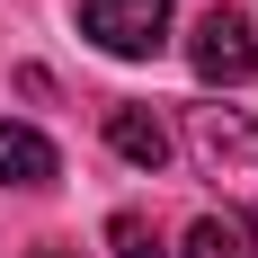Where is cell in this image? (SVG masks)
Wrapping results in <instances>:
<instances>
[{
    "label": "cell",
    "mask_w": 258,
    "mask_h": 258,
    "mask_svg": "<svg viewBox=\"0 0 258 258\" xmlns=\"http://www.w3.org/2000/svg\"><path fill=\"white\" fill-rule=\"evenodd\" d=\"M187 152L232 205H258V125L240 107H187Z\"/></svg>",
    "instance_id": "1"
},
{
    "label": "cell",
    "mask_w": 258,
    "mask_h": 258,
    "mask_svg": "<svg viewBox=\"0 0 258 258\" xmlns=\"http://www.w3.org/2000/svg\"><path fill=\"white\" fill-rule=\"evenodd\" d=\"M80 36L116 62H152L169 45V0H80Z\"/></svg>",
    "instance_id": "2"
},
{
    "label": "cell",
    "mask_w": 258,
    "mask_h": 258,
    "mask_svg": "<svg viewBox=\"0 0 258 258\" xmlns=\"http://www.w3.org/2000/svg\"><path fill=\"white\" fill-rule=\"evenodd\" d=\"M187 62H196V80H205V89H232V80L258 72V27L240 18L232 0H214L205 18H196V36H187Z\"/></svg>",
    "instance_id": "3"
},
{
    "label": "cell",
    "mask_w": 258,
    "mask_h": 258,
    "mask_svg": "<svg viewBox=\"0 0 258 258\" xmlns=\"http://www.w3.org/2000/svg\"><path fill=\"white\" fill-rule=\"evenodd\" d=\"M107 152L134 160V169H160L169 160V125H160L152 107H107Z\"/></svg>",
    "instance_id": "4"
},
{
    "label": "cell",
    "mask_w": 258,
    "mask_h": 258,
    "mask_svg": "<svg viewBox=\"0 0 258 258\" xmlns=\"http://www.w3.org/2000/svg\"><path fill=\"white\" fill-rule=\"evenodd\" d=\"M53 169H62V160H53L45 134L0 116V187H53Z\"/></svg>",
    "instance_id": "5"
},
{
    "label": "cell",
    "mask_w": 258,
    "mask_h": 258,
    "mask_svg": "<svg viewBox=\"0 0 258 258\" xmlns=\"http://www.w3.org/2000/svg\"><path fill=\"white\" fill-rule=\"evenodd\" d=\"M178 258H258V249H249V232H240L232 214H205V223H187V249Z\"/></svg>",
    "instance_id": "6"
},
{
    "label": "cell",
    "mask_w": 258,
    "mask_h": 258,
    "mask_svg": "<svg viewBox=\"0 0 258 258\" xmlns=\"http://www.w3.org/2000/svg\"><path fill=\"white\" fill-rule=\"evenodd\" d=\"M107 240H116V258H169V249H160V232L143 223V214H116V223H107Z\"/></svg>",
    "instance_id": "7"
},
{
    "label": "cell",
    "mask_w": 258,
    "mask_h": 258,
    "mask_svg": "<svg viewBox=\"0 0 258 258\" xmlns=\"http://www.w3.org/2000/svg\"><path fill=\"white\" fill-rule=\"evenodd\" d=\"M36 258H62V249H36Z\"/></svg>",
    "instance_id": "8"
}]
</instances>
